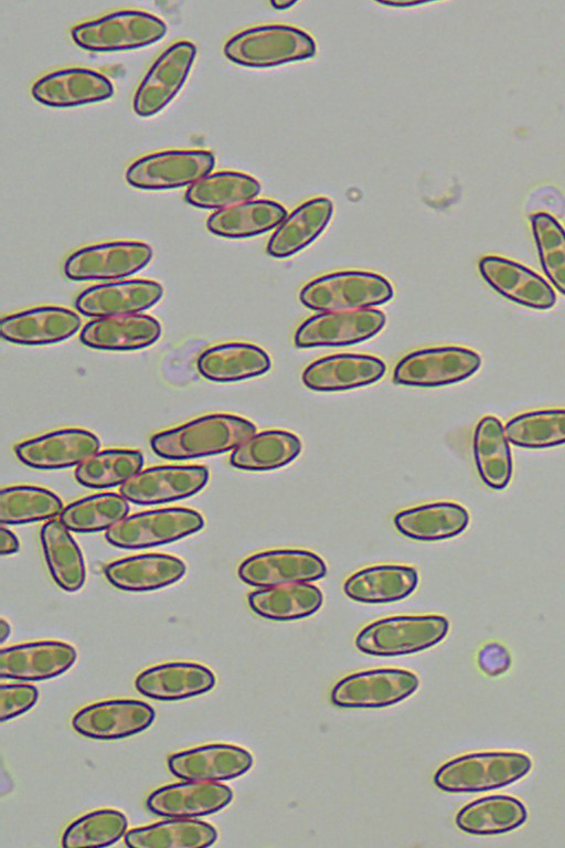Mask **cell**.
Wrapping results in <instances>:
<instances>
[{
    "label": "cell",
    "mask_w": 565,
    "mask_h": 848,
    "mask_svg": "<svg viewBox=\"0 0 565 848\" xmlns=\"http://www.w3.org/2000/svg\"><path fill=\"white\" fill-rule=\"evenodd\" d=\"M255 433V424L247 418L211 413L158 432L149 444L159 457L190 460L234 451Z\"/></svg>",
    "instance_id": "6da1fadb"
},
{
    "label": "cell",
    "mask_w": 565,
    "mask_h": 848,
    "mask_svg": "<svg viewBox=\"0 0 565 848\" xmlns=\"http://www.w3.org/2000/svg\"><path fill=\"white\" fill-rule=\"evenodd\" d=\"M531 768L532 760L521 752H475L443 764L434 775V783L447 793L488 792L513 784Z\"/></svg>",
    "instance_id": "7a4b0ae2"
},
{
    "label": "cell",
    "mask_w": 565,
    "mask_h": 848,
    "mask_svg": "<svg viewBox=\"0 0 565 848\" xmlns=\"http://www.w3.org/2000/svg\"><path fill=\"white\" fill-rule=\"evenodd\" d=\"M394 288L382 275L367 271H339L303 285L300 303L315 311L369 309L392 299Z\"/></svg>",
    "instance_id": "3957f363"
},
{
    "label": "cell",
    "mask_w": 565,
    "mask_h": 848,
    "mask_svg": "<svg viewBox=\"0 0 565 848\" xmlns=\"http://www.w3.org/2000/svg\"><path fill=\"white\" fill-rule=\"evenodd\" d=\"M224 55L247 67H271L312 57L315 40L305 31L286 24L256 25L232 35L224 44Z\"/></svg>",
    "instance_id": "277c9868"
},
{
    "label": "cell",
    "mask_w": 565,
    "mask_h": 848,
    "mask_svg": "<svg viewBox=\"0 0 565 848\" xmlns=\"http://www.w3.org/2000/svg\"><path fill=\"white\" fill-rule=\"evenodd\" d=\"M448 632L449 622L441 615L388 616L363 627L355 637V646L371 656L411 655L439 644Z\"/></svg>",
    "instance_id": "5b68a950"
},
{
    "label": "cell",
    "mask_w": 565,
    "mask_h": 848,
    "mask_svg": "<svg viewBox=\"0 0 565 848\" xmlns=\"http://www.w3.org/2000/svg\"><path fill=\"white\" fill-rule=\"evenodd\" d=\"M167 24L141 10H117L81 22L71 29L74 43L92 52H119L140 49L161 40Z\"/></svg>",
    "instance_id": "8992f818"
},
{
    "label": "cell",
    "mask_w": 565,
    "mask_h": 848,
    "mask_svg": "<svg viewBox=\"0 0 565 848\" xmlns=\"http://www.w3.org/2000/svg\"><path fill=\"white\" fill-rule=\"evenodd\" d=\"M204 524L203 516L194 509L159 508L125 517L105 532V539L120 549H148L191 536Z\"/></svg>",
    "instance_id": "52a82bcc"
},
{
    "label": "cell",
    "mask_w": 565,
    "mask_h": 848,
    "mask_svg": "<svg viewBox=\"0 0 565 848\" xmlns=\"http://www.w3.org/2000/svg\"><path fill=\"white\" fill-rule=\"evenodd\" d=\"M481 365L480 356L459 346H440L414 350L398 360L392 380L414 388H438L461 382Z\"/></svg>",
    "instance_id": "ba28073f"
},
{
    "label": "cell",
    "mask_w": 565,
    "mask_h": 848,
    "mask_svg": "<svg viewBox=\"0 0 565 848\" xmlns=\"http://www.w3.org/2000/svg\"><path fill=\"white\" fill-rule=\"evenodd\" d=\"M214 166L215 156L207 149H166L132 161L125 179L141 190L177 189L210 174Z\"/></svg>",
    "instance_id": "9c48e42d"
},
{
    "label": "cell",
    "mask_w": 565,
    "mask_h": 848,
    "mask_svg": "<svg viewBox=\"0 0 565 848\" xmlns=\"http://www.w3.org/2000/svg\"><path fill=\"white\" fill-rule=\"evenodd\" d=\"M418 677L407 669L375 668L348 675L331 689V702L340 708L376 709L390 707L412 696Z\"/></svg>",
    "instance_id": "30bf717a"
},
{
    "label": "cell",
    "mask_w": 565,
    "mask_h": 848,
    "mask_svg": "<svg viewBox=\"0 0 565 848\" xmlns=\"http://www.w3.org/2000/svg\"><path fill=\"white\" fill-rule=\"evenodd\" d=\"M152 258L150 245L138 241H114L83 246L64 263L71 280H110L141 271Z\"/></svg>",
    "instance_id": "8fae6325"
},
{
    "label": "cell",
    "mask_w": 565,
    "mask_h": 848,
    "mask_svg": "<svg viewBox=\"0 0 565 848\" xmlns=\"http://www.w3.org/2000/svg\"><path fill=\"white\" fill-rule=\"evenodd\" d=\"M196 56V46L177 41L153 61L132 97V109L140 117L161 112L178 95Z\"/></svg>",
    "instance_id": "7c38bea8"
},
{
    "label": "cell",
    "mask_w": 565,
    "mask_h": 848,
    "mask_svg": "<svg viewBox=\"0 0 565 848\" xmlns=\"http://www.w3.org/2000/svg\"><path fill=\"white\" fill-rule=\"evenodd\" d=\"M386 324L383 311L374 308L319 312L296 329L298 348L352 346L377 335Z\"/></svg>",
    "instance_id": "4fadbf2b"
},
{
    "label": "cell",
    "mask_w": 565,
    "mask_h": 848,
    "mask_svg": "<svg viewBox=\"0 0 565 848\" xmlns=\"http://www.w3.org/2000/svg\"><path fill=\"white\" fill-rule=\"evenodd\" d=\"M203 465H160L141 469L120 486V495L139 506L178 501L201 491L209 481Z\"/></svg>",
    "instance_id": "5bb4252c"
},
{
    "label": "cell",
    "mask_w": 565,
    "mask_h": 848,
    "mask_svg": "<svg viewBox=\"0 0 565 848\" xmlns=\"http://www.w3.org/2000/svg\"><path fill=\"white\" fill-rule=\"evenodd\" d=\"M238 577L263 589L275 585L315 582L327 574L320 555L302 549H273L247 556L238 566Z\"/></svg>",
    "instance_id": "9a60e30c"
},
{
    "label": "cell",
    "mask_w": 565,
    "mask_h": 848,
    "mask_svg": "<svg viewBox=\"0 0 565 848\" xmlns=\"http://www.w3.org/2000/svg\"><path fill=\"white\" fill-rule=\"evenodd\" d=\"M154 719V709L145 701L108 699L79 709L72 719V727L85 738L111 741L145 731Z\"/></svg>",
    "instance_id": "2e32d148"
},
{
    "label": "cell",
    "mask_w": 565,
    "mask_h": 848,
    "mask_svg": "<svg viewBox=\"0 0 565 848\" xmlns=\"http://www.w3.org/2000/svg\"><path fill=\"white\" fill-rule=\"evenodd\" d=\"M99 447L100 441L93 432L66 427L20 442L14 446V454L25 466L53 470L77 466Z\"/></svg>",
    "instance_id": "e0dca14e"
},
{
    "label": "cell",
    "mask_w": 565,
    "mask_h": 848,
    "mask_svg": "<svg viewBox=\"0 0 565 848\" xmlns=\"http://www.w3.org/2000/svg\"><path fill=\"white\" fill-rule=\"evenodd\" d=\"M77 658L73 645L61 640H38L2 647L0 677L20 681H43L67 671Z\"/></svg>",
    "instance_id": "ac0fdd59"
},
{
    "label": "cell",
    "mask_w": 565,
    "mask_h": 848,
    "mask_svg": "<svg viewBox=\"0 0 565 848\" xmlns=\"http://www.w3.org/2000/svg\"><path fill=\"white\" fill-rule=\"evenodd\" d=\"M233 796V791L225 784L184 780L156 788L147 797L146 805L161 817L196 818L223 809Z\"/></svg>",
    "instance_id": "d6986e66"
},
{
    "label": "cell",
    "mask_w": 565,
    "mask_h": 848,
    "mask_svg": "<svg viewBox=\"0 0 565 848\" xmlns=\"http://www.w3.org/2000/svg\"><path fill=\"white\" fill-rule=\"evenodd\" d=\"M254 763L244 748L227 743H211L171 754L167 765L181 780L221 782L245 774Z\"/></svg>",
    "instance_id": "ffe728a7"
},
{
    "label": "cell",
    "mask_w": 565,
    "mask_h": 848,
    "mask_svg": "<svg viewBox=\"0 0 565 848\" xmlns=\"http://www.w3.org/2000/svg\"><path fill=\"white\" fill-rule=\"evenodd\" d=\"M386 372L385 362L372 354L341 352L309 363L301 375L312 391L340 392L371 385Z\"/></svg>",
    "instance_id": "44dd1931"
},
{
    "label": "cell",
    "mask_w": 565,
    "mask_h": 848,
    "mask_svg": "<svg viewBox=\"0 0 565 848\" xmlns=\"http://www.w3.org/2000/svg\"><path fill=\"white\" fill-rule=\"evenodd\" d=\"M163 296V287L151 279L134 278L93 285L78 294L76 309L86 317L139 314Z\"/></svg>",
    "instance_id": "7402d4cb"
},
{
    "label": "cell",
    "mask_w": 565,
    "mask_h": 848,
    "mask_svg": "<svg viewBox=\"0 0 565 848\" xmlns=\"http://www.w3.org/2000/svg\"><path fill=\"white\" fill-rule=\"evenodd\" d=\"M33 98L49 107L67 108L108 99L114 94L110 80L92 68L66 67L39 77L32 85Z\"/></svg>",
    "instance_id": "603a6c76"
},
{
    "label": "cell",
    "mask_w": 565,
    "mask_h": 848,
    "mask_svg": "<svg viewBox=\"0 0 565 848\" xmlns=\"http://www.w3.org/2000/svg\"><path fill=\"white\" fill-rule=\"evenodd\" d=\"M79 316L65 307L36 306L4 316L2 339L21 346H45L64 341L81 327Z\"/></svg>",
    "instance_id": "cb8c5ba5"
},
{
    "label": "cell",
    "mask_w": 565,
    "mask_h": 848,
    "mask_svg": "<svg viewBox=\"0 0 565 848\" xmlns=\"http://www.w3.org/2000/svg\"><path fill=\"white\" fill-rule=\"evenodd\" d=\"M478 267L488 285L513 303L539 310L550 309L556 303L552 286L520 263L487 255L480 258Z\"/></svg>",
    "instance_id": "d4e9b609"
},
{
    "label": "cell",
    "mask_w": 565,
    "mask_h": 848,
    "mask_svg": "<svg viewBox=\"0 0 565 848\" xmlns=\"http://www.w3.org/2000/svg\"><path fill=\"white\" fill-rule=\"evenodd\" d=\"M214 672L193 661H169L149 667L135 679L137 691L159 701H178L209 692L214 688Z\"/></svg>",
    "instance_id": "484cf974"
},
{
    "label": "cell",
    "mask_w": 565,
    "mask_h": 848,
    "mask_svg": "<svg viewBox=\"0 0 565 848\" xmlns=\"http://www.w3.org/2000/svg\"><path fill=\"white\" fill-rule=\"evenodd\" d=\"M185 563L167 553H142L115 560L104 569L106 580L127 592H150L177 583L185 574Z\"/></svg>",
    "instance_id": "4316f807"
},
{
    "label": "cell",
    "mask_w": 565,
    "mask_h": 848,
    "mask_svg": "<svg viewBox=\"0 0 565 848\" xmlns=\"http://www.w3.org/2000/svg\"><path fill=\"white\" fill-rule=\"evenodd\" d=\"M161 331V324L152 316L120 315L86 322L81 330L79 340L93 349L131 351L153 344L160 338Z\"/></svg>",
    "instance_id": "83f0119b"
},
{
    "label": "cell",
    "mask_w": 565,
    "mask_h": 848,
    "mask_svg": "<svg viewBox=\"0 0 565 848\" xmlns=\"http://www.w3.org/2000/svg\"><path fill=\"white\" fill-rule=\"evenodd\" d=\"M271 367L268 353L243 341L214 344L203 350L198 360L199 373L206 380L230 383L265 374Z\"/></svg>",
    "instance_id": "f1b7e54d"
},
{
    "label": "cell",
    "mask_w": 565,
    "mask_h": 848,
    "mask_svg": "<svg viewBox=\"0 0 565 848\" xmlns=\"http://www.w3.org/2000/svg\"><path fill=\"white\" fill-rule=\"evenodd\" d=\"M418 582V572L411 565L375 564L352 573L345 580L343 591L359 603L386 604L409 596Z\"/></svg>",
    "instance_id": "f546056e"
},
{
    "label": "cell",
    "mask_w": 565,
    "mask_h": 848,
    "mask_svg": "<svg viewBox=\"0 0 565 848\" xmlns=\"http://www.w3.org/2000/svg\"><path fill=\"white\" fill-rule=\"evenodd\" d=\"M469 520V513L461 505L454 501H434L398 511L393 523L406 538L433 542L461 534Z\"/></svg>",
    "instance_id": "4dcf8cb0"
},
{
    "label": "cell",
    "mask_w": 565,
    "mask_h": 848,
    "mask_svg": "<svg viewBox=\"0 0 565 848\" xmlns=\"http://www.w3.org/2000/svg\"><path fill=\"white\" fill-rule=\"evenodd\" d=\"M333 213L331 200L310 199L292 210L277 226L267 243V253L286 258L311 244L329 224Z\"/></svg>",
    "instance_id": "1f68e13d"
},
{
    "label": "cell",
    "mask_w": 565,
    "mask_h": 848,
    "mask_svg": "<svg viewBox=\"0 0 565 848\" xmlns=\"http://www.w3.org/2000/svg\"><path fill=\"white\" fill-rule=\"evenodd\" d=\"M287 216L286 209L268 199L245 201L211 213L207 230L225 239H246L266 233Z\"/></svg>",
    "instance_id": "d6a6232c"
},
{
    "label": "cell",
    "mask_w": 565,
    "mask_h": 848,
    "mask_svg": "<svg viewBox=\"0 0 565 848\" xmlns=\"http://www.w3.org/2000/svg\"><path fill=\"white\" fill-rule=\"evenodd\" d=\"M43 556L55 584L74 593L83 587L86 568L83 553L60 519L47 520L40 531Z\"/></svg>",
    "instance_id": "836d02e7"
},
{
    "label": "cell",
    "mask_w": 565,
    "mask_h": 848,
    "mask_svg": "<svg viewBox=\"0 0 565 848\" xmlns=\"http://www.w3.org/2000/svg\"><path fill=\"white\" fill-rule=\"evenodd\" d=\"M247 602L258 616L287 622L313 615L322 606L323 595L315 584L288 583L253 591Z\"/></svg>",
    "instance_id": "e575fe53"
},
{
    "label": "cell",
    "mask_w": 565,
    "mask_h": 848,
    "mask_svg": "<svg viewBox=\"0 0 565 848\" xmlns=\"http://www.w3.org/2000/svg\"><path fill=\"white\" fill-rule=\"evenodd\" d=\"M527 818L524 804L509 795H490L465 805L456 815L457 827L470 835L491 836L512 831Z\"/></svg>",
    "instance_id": "d590c367"
},
{
    "label": "cell",
    "mask_w": 565,
    "mask_h": 848,
    "mask_svg": "<svg viewBox=\"0 0 565 848\" xmlns=\"http://www.w3.org/2000/svg\"><path fill=\"white\" fill-rule=\"evenodd\" d=\"M300 438L285 430L255 433L230 456V464L241 470L269 471L292 463L301 453Z\"/></svg>",
    "instance_id": "8d00e7d4"
},
{
    "label": "cell",
    "mask_w": 565,
    "mask_h": 848,
    "mask_svg": "<svg viewBox=\"0 0 565 848\" xmlns=\"http://www.w3.org/2000/svg\"><path fill=\"white\" fill-rule=\"evenodd\" d=\"M473 457L481 480L491 489H504L513 473L512 454L502 423L492 415L476 425Z\"/></svg>",
    "instance_id": "74e56055"
},
{
    "label": "cell",
    "mask_w": 565,
    "mask_h": 848,
    "mask_svg": "<svg viewBox=\"0 0 565 848\" xmlns=\"http://www.w3.org/2000/svg\"><path fill=\"white\" fill-rule=\"evenodd\" d=\"M124 839L130 848H199L212 846L217 831L211 824L195 818H170L132 828Z\"/></svg>",
    "instance_id": "f35d334b"
},
{
    "label": "cell",
    "mask_w": 565,
    "mask_h": 848,
    "mask_svg": "<svg viewBox=\"0 0 565 848\" xmlns=\"http://www.w3.org/2000/svg\"><path fill=\"white\" fill-rule=\"evenodd\" d=\"M260 191L259 182L249 174L238 171H217L191 184L184 200L200 209H224L255 198Z\"/></svg>",
    "instance_id": "ab89813d"
},
{
    "label": "cell",
    "mask_w": 565,
    "mask_h": 848,
    "mask_svg": "<svg viewBox=\"0 0 565 848\" xmlns=\"http://www.w3.org/2000/svg\"><path fill=\"white\" fill-rule=\"evenodd\" d=\"M63 501L53 491L33 485H12L0 491V522L17 526L60 516Z\"/></svg>",
    "instance_id": "60d3db41"
},
{
    "label": "cell",
    "mask_w": 565,
    "mask_h": 848,
    "mask_svg": "<svg viewBox=\"0 0 565 848\" xmlns=\"http://www.w3.org/2000/svg\"><path fill=\"white\" fill-rule=\"evenodd\" d=\"M143 463V455L138 449L107 448L77 465L74 476L86 488H113L121 486L140 471Z\"/></svg>",
    "instance_id": "b9f144b4"
},
{
    "label": "cell",
    "mask_w": 565,
    "mask_h": 848,
    "mask_svg": "<svg viewBox=\"0 0 565 848\" xmlns=\"http://www.w3.org/2000/svg\"><path fill=\"white\" fill-rule=\"evenodd\" d=\"M127 499L116 492H99L77 499L63 508L62 523L73 532L93 533L108 530L127 517Z\"/></svg>",
    "instance_id": "7bdbcfd3"
},
{
    "label": "cell",
    "mask_w": 565,
    "mask_h": 848,
    "mask_svg": "<svg viewBox=\"0 0 565 848\" xmlns=\"http://www.w3.org/2000/svg\"><path fill=\"white\" fill-rule=\"evenodd\" d=\"M509 443L527 449L565 444V409L532 411L516 415L504 427Z\"/></svg>",
    "instance_id": "ee69618b"
},
{
    "label": "cell",
    "mask_w": 565,
    "mask_h": 848,
    "mask_svg": "<svg viewBox=\"0 0 565 848\" xmlns=\"http://www.w3.org/2000/svg\"><path fill=\"white\" fill-rule=\"evenodd\" d=\"M128 827L126 815L114 808L95 809L74 819L62 835L65 848L106 847L121 839Z\"/></svg>",
    "instance_id": "f6af8a7d"
},
{
    "label": "cell",
    "mask_w": 565,
    "mask_h": 848,
    "mask_svg": "<svg viewBox=\"0 0 565 848\" xmlns=\"http://www.w3.org/2000/svg\"><path fill=\"white\" fill-rule=\"evenodd\" d=\"M530 220L542 268L554 287L565 295V230L546 212L534 213Z\"/></svg>",
    "instance_id": "bcb514c9"
},
{
    "label": "cell",
    "mask_w": 565,
    "mask_h": 848,
    "mask_svg": "<svg viewBox=\"0 0 565 848\" xmlns=\"http://www.w3.org/2000/svg\"><path fill=\"white\" fill-rule=\"evenodd\" d=\"M39 700V690L29 683L0 685V722L4 723L29 711Z\"/></svg>",
    "instance_id": "7dc6e473"
},
{
    "label": "cell",
    "mask_w": 565,
    "mask_h": 848,
    "mask_svg": "<svg viewBox=\"0 0 565 848\" xmlns=\"http://www.w3.org/2000/svg\"><path fill=\"white\" fill-rule=\"evenodd\" d=\"M511 662L508 650L498 643H490L479 653V665L489 676L504 672Z\"/></svg>",
    "instance_id": "c3c4849f"
},
{
    "label": "cell",
    "mask_w": 565,
    "mask_h": 848,
    "mask_svg": "<svg viewBox=\"0 0 565 848\" xmlns=\"http://www.w3.org/2000/svg\"><path fill=\"white\" fill-rule=\"evenodd\" d=\"M0 538L1 555H10L19 551L20 541L18 537L4 526L0 528Z\"/></svg>",
    "instance_id": "681fc988"
},
{
    "label": "cell",
    "mask_w": 565,
    "mask_h": 848,
    "mask_svg": "<svg viewBox=\"0 0 565 848\" xmlns=\"http://www.w3.org/2000/svg\"><path fill=\"white\" fill-rule=\"evenodd\" d=\"M377 2L381 3V4H384V6L405 8V7L418 6V4L425 3L426 1H419V0H384V1H381V0H377Z\"/></svg>",
    "instance_id": "f907efd6"
},
{
    "label": "cell",
    "mask_w": 565,
    "mask_h": 848,
    "mask_svg": "<svg viewBox=\"0 0 565 848\" xmlns=\"http://www.w3.org/2000/svg\"><path fill=\"white\" fill-rule=\"evenodd\" d=\"M11 626L4 618L0 621V643L3 644L10 636Z\"/></svg>",
    "instance_id": "816d5d0a"
},
{
    "label": "cell",
    "mask_w": 565,
    "mask_h": 848,
    "mask_svg": "<svg viewBox=\"0 0 565 848\" xmlns=\"http://www.w3.org/2000/svg\"><path fill=\"white\" fill-rule=\"evenodd\" d=\"M270 4L275 9L285 10V9H289L291 6L296 4V0L270 1Z\"/></svg>",
    "instance_id": "f5cc1de1"
}]
</instances>
